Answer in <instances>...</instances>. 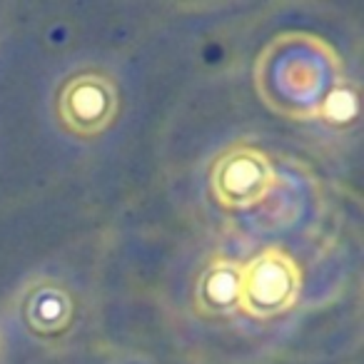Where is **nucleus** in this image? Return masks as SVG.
<instances>
[{
    "label": "nucleus",
    "instance_id": "obj_6",
    "mask_svg": "<svg viewBox=\"0 0 364 364\" xmlns=\"http://www.w3.org/2000/svg\"><path fill=\"white\" fill-rule=\"evenodd\" d=\"M240 267L230 257H215L205 264L195 284V309L203 317H225L240 302Z\"/></svg>",
    "mask_w": 364,
    "mask_h": 364
},
{
    "label": "nucleus",
    "instance_id": "obj_2",
    "mask_svg": "<svg viewBox=\"0 0 364 364\" xmlns=\"http://www.w3.org/2000/svg\"><path fill=\"white\" fill-rule=\"evenodd\" d=\"M302 294V269L282 247H267L240 267L237 309L252 319L289 312Z\"/></svg>",
    "mask_w": 364,
    "mask_h": 364
},
{
    "label": "nucleus",
    "instance_id": "obj_5",
    "mask_svg": "<svg viewBox=\"0 0 364 364\" xmlns=\"http://www.w3.org/2000/svg\"><path fill=\"white\" fill-rule=\"evenodd\" d=\"M75 297L65 282L55 277H38L23 287L18 297V319L31 337L58 342L75 327Z\"/></svg>",
    "mask_w": 364,
    "mask_h": 364
},
{
    "label": "nucleus",
    "instance_id": "obj_4",
    "mask_svg": "<svg viewBox=\"0 0 364 364\" xmlns=\"http://www.w3.org/2000/svg\"><path fill=\"white\" fill-rule=\"evenodd\" d=\"M277 185L272 160L255 145H232L215 160L210 188L223 208L247 210L259 205Z\"/></svg>",
    "mask_w": 364,
    "mask_h": 364
},
{
    "label": "nucleus",
    "instance_id": "obj_3",
    "mask_svg": "<svg viewBox=\"0 0 364 364\" xmlns=\"http://www.w3.org/2000/svg\"><path fill=\"white\" fill-rule=\"evenodd\" d=\"M120 112V90L100 70H80L60 85L55 115L63 130L75 137H97L110 130Z\"/></svg>",
    "mask_w": 364,
    "mask_h": 364
},
{
    "label": "nucleus",
    "instance_id": "obj_7",
    "mask_svg": "<svg viewBox=\"0 0 364 364\" xmlns=\"http://www.w3.org/2000/svg\"><path fill=\"white\" fill-rule=\"evenodd\" d=\"M359 115V95H357V85L347 77L337 82L332 90L327 92L322 107H319L317 120L327 122L334 127H344L352 125Z\"/></svg>",
    "mask_w": 364,
    "mask_h": 364
},
{
    "label": "nucleus",
    "instance_id": "obj_8",
    "mask_svg": "<svg viewBox=\"0 0 364 364\" xmlns=\"http://www.w3.org/2000/svg\"><path fill=\"white\" fill-rule=\"evenodd\" d=\"M6 354V332H3V324H0V359Z\"/></svg>",
    "mask_w": 364,
    "mask_h": 364
},
{
    "label": "nucleus",
    "instance_id": "obj_1",
    "mask_svg": "<svg viewBox=\"0 0 364 364\" xmlns=\"http://www.w3.org/2000/svg\"><path fill=\"white\" fill-rule=\"evenodd\" d=\"M344 77L329 43L309 33H282L255 63V87L269 110L289 120H317L327 92Z\"/></svg>",
    "mask_w": 364,
    "mask_h": 364
}]
</instances>
